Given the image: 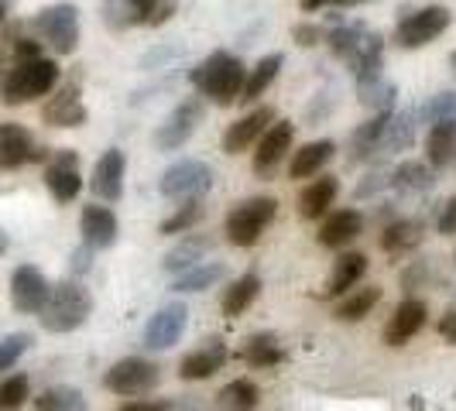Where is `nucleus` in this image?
I'll return each instance as SVG.
<instances>
[{"label":"nucleus","instance_id":"nucleus-57","mask_svg":"<svg viewBox=\"0 0 456 411\" xmlns=\"http://www.w3.org/2000/svg\"><path fill=\"white\" fill-rule=\"evenodd\" d=\"M453 161H456V155H453Z\"/></svg>","mask_w":456,"mask_h":411},{"label":"nucleus","instance_id":"nucleus-39","mask_svg":"<svg viewBox=\"0 0 456 411\" xmlns=\"http://www.w3.org/2000/svg\"><path fill=\"white\" fill-rule=\"evenodd\" d=\"M35 408L38 411H90V405H86L83 391L59 384V388L42 391V394L35 398Z\"/></svg>","mask_w":456,"mask_h":411},{"label":"nucleus","instance_id":"nucleus-1","mask_svg":"<svg viewBox=\"0 0 456 411\" xmlns=\"http://www.w3.org/2000/svg\"><path fill=\"white\" fill-rule=\"evenodd\" d=\"M326 45L333 48L337 59H343L350 66L357 83L381 79V68H385V38L378 31H367L361 21L337 24L326 35Z\"/></svg>","mask_w":456,"mask_h":411},{"label":"nucleus","instance_id":"nucleus-49","mask_svg":"<svg viewBox=\"0 0 456 411\" xmlns=\"http://www.w3.org/2000/svg\"><path fill=\"white\" fill-rule=\"evenodd\" d=\"M90 254H93V247H79V251H72V257H69V264H72V271L76 274H83V271H90Z\"/></svg>","mask_w":456,"mask_h":411},{"label":"nucleus","instance_id":"nucleus-38","mask_svg":"<svg viewBox=\"0 0 456 411\" xmlns=\"http://www.w3.org/2000/svg\"><path fill=\"white\" fill-rule=\"evenodd\" d=\"M419 240H422V223H415V220H395L381 233V251L398 257V254H409Z\"/></svg>","mask_w":456,"mask_h":411},{"label":"nucleus","instance_id":"nucleus-27","mask_svg":"<svg viewBox=\"0 0 456 411\" xmlns=\"http://www.w3.org/2000/svg\"><path fill=\"white\" fill-rule=\"evenodd\" d=\"M209 251H213V237H206V233H183V240L165 254L161 268L172 274H183L189 268H196Z\"/></svg>","mask_w":456,"mask_h":411},{"label":"nucleus","instance_id":"nucleus-20","mask_svg":"<svg viewBox=\"0 0 456 411\" xmlns=\"http://www.w3.org/2000/svg\"><path fill=\"white\" fill-rule=\"evenodd\" d=\"M429 319V309H426V302L422 298H405L395 312H391L388 326H385V342L388 346H405L409 340H415L419 333H422V326Z\"/></svg>","mask_w":456,"mask_h":411},{"label":"nucleus","instance_id":"nucleus-4","mask_svg":"<svg viewBox=\"0 0 456 411\" xmlns=\"http://www.w3.org/2000/svg\"><path fill=\"white\" fill-rule=\"evenodd\" d=\"M93 312V295L86 292V285H79V281H59V285H52V292H48V302L45 309L38 312V319L45 326L48 333H72V329H79L83 322L90 319Z\"/></svg>","mask_w":456,"mask_h":411},{"label":"nucleus","instance_id":"nucleus-18","mask_svg":"<svg viewBox=\"0 0 456 411\" xmlns=\"http://www.w3.org/2000/svg\"><path fill=\"white\" fill-rule=\"evenodd\" d=\"M124 168H127V161H124L120 148H107L100 155V161L93 165V179H90V189L96 192V199L117 203L124 196Z\"/></svg>","mask_w":456,"mask_h":411},{"label":"nucleus","instance_id":"nucleus-48","mask_svg":"<svg viewBox=\"0 0 456 411\" xmlns=\"http://www.w3.org/2000/svg\"><path fill=\"white\" fill-rule=\"evenodd\" d=\"M28 59H42V45L31 38H18L14 42V62H28Z\"/></svg>","mask_w":456,"mask_h":411},{"label":"nucleus","instance_id":"nucleus-51","mask_svg":"<svg viewBox=\"0 0 456 411\" xmlns=\"http://www.w3.org/2000/svg\"><path fill=\"white\" fill-rule=\"evenodd\" d=\"M439 336L456 346V312H446V316L439 319Z\"/></svg>","mask_w":456,"mask_h":411},{"label":"nucleus","instance_id":"nucleus-8","mask_svg":"<svg viewBox=\"0 0 456 411\" xmlns=\"http://www.w3.org/2000/svg\"><path fill=\"white\" fill-rule=\"evenodd\" d=\"M31 24L55 55H72L79 45V11L72 4H52L45 11H38Z\"/></svg>","mask_w":456,"mask_h":411},{"label":"nucleus","instance_id":"nucleus-52","mask_svg":"<svg viewBox=\"0 0 456 411\" xmlns=\"http://www.w3.org/2000/svg\"><path fill=\"white\" fill-rule=\"evenodd\" d=\"M298 7L313 14V11H322V7H340V0H298Z\"/></svg>","mask_w":456,"mask_h":411},{"label":"nucleus","instance_id":"nucleus-10","mask_svg":"<svg viewBox=\"0 0 456 411\" xmlns=\"http://www.w3.org/2000/svg\"><path fill=\"white\" fill-rule=\"evenodd\" d=\"M161 384V367L144 360V357H127V360H117L107 377H103V388L120 394V398H137V394H148Z\"/></svg>","mask_w":456,"mask_h":411},{"label":"nucleus","instance_id":"nucleus-11","mask_svg":"<svg viewBox=\"0 0 456 411\" xmlns=\"http://www.w3.org/2000/svg\"><path fill=\"white\" fill-rule=\"evenodd\" d=\"M200 124H203V100H200V96H185L183 103H175L172 114L159 124V131H155V148H159V151H179L185 141L196 134Z\"/></svg>","mask_w":456,"mask_h":411},{"label":"nucleus","instance_id":"nucleus-34","mask_svg":"<svg viewBox=\"0 0 456 411\" xmlns=\"http://www.w3.org/2000/svg\"><path fill=\"white\" fill-rule=\"evenodd\" d=\"M257 295H261V278H257V274H240L227 288V295H224V316H227V319H237L240 312L251 309V302Z\"/></svg>","mask_w":456,"mask_h":411},{"label":"nucleus","instance_id":"nucleus-32","mask_svg":"<svg viewBox=\"0 0 456 411\" xmlns=\"http://www.w3.org/2000/svg\"><path fill=\"white\" fill-rule=\"evenodd\" d=\"M381 302V288L370 285V288H357V292H346L340 298V305L333 309V316L340 322H361L374 312V305Z\"/></svg>","mask_w":456,"mask_h":411},{"label":"nucleus","instance_id":"nucleus-53","mask_svg":"<svg viewBox=\"0 0 456 411\" xmlns=\"http://www.w3.org/2000/svg\"><path fill=\"white\" fill-rule=\"evenodd\" d=\"M357 4H367V0H340V7H357Z\"/></svg>","mask_w":456,"mask_h":411},{"label":"nucleus","instance_id":"nucleus-35","mask_svg":"<svg viewBox=\"0 0 456 411\" xmlns=\"http://www.w3.org/2000/svg\"><path fill=\"white\" fill-rule=\"evenodd\" d=\"M257 401H261V391H257V384L248 381V377L230 381L227 388L216 394V408L220 411H254Z\"/></svg>","mask_w":456,"mask_h":411},{"label":"nucleus","instance_id":"nucleus-44","mask_svg":"<svg viewBox=\"0 0 456 411\" xmlns=\"http://www.w3.org/2000/svg\"><path fill=\"white\" fill-rule=\"evenodd\" d=\"M28 350H31V336H28V333H11V336H4V340H0V374L11 370Z\"/></svg>","mask_w":456,"mask_h":411},{"label":"nucleus","instance_id":"nucleus-55","mask_svg":"<svg viewBox=\"0 0 456 411\" xmlns=\"http://www.w3.org/2000/svg\"><path fill=\"white\" fill-rule=\"evenodd\" d=\"M0 254H7V237L0 233Z\"/></svg>","mask_w":456,"mask_h":411},{"label":"nucleus","instance_id":"nucleus-43","mask_svg":"<svg viewBox=\"0 0 456 411\" xmlns=\"http://www.w3.org/2000/svg\"><path fill=\"white\" fill-rule=\"evenodd\" d=\"M422 120L433 127V124H443V120H450L456 124V93H436L426 100V107H422Z\"/></svg>","mask_w":456,"mask_h":411},{"label":"nucleus","instance_id":"nucleus-45","mask_svg":"<svg viewBox=\"0 0 456 411\" xmlns=\"http://www.w3.org/2000/svg\"><path fill=\"white\" fill-rule=\"evenodd\" d=\"M292 38H296V45L313 48L322 42V31H320V24H296V28H292Z\"/></svg>","mask_w":456,"mask_h":411},{"label":"nucleus","instance_id":"nucleus-54","mask_svg":"<svg viewBox=\"0 0 456 411\" xmlns=\"http://www.w3.org/2000/svg\"><path fill=\"white\" fill-rule=\"evenodd\" d=\"M7 7H11V0H0V18L7 14Z\"/></svg>","mask_w":456,"mask_h":411},{"label":"nucleus","instance_id":"nucleus-56","mask_svg":"<svg viewBox=\"0 0 456 411\" xmlns=\"http://www.w3.org/2000/svg\"><path fill=\"white\" fill-rule=\"evenodd\" d=\"M450 68H453V76H456V52L450 55Z\"/></svg>","mask_w":456,"mask_h":411},{"label":"nucleus","instance_id":"nucleus-21","mask_svg":"<svg viewBox=\"0 0 456 411\" xmlns=\"http://www.w3.org/2000/svg\"><path fill=\"white\" fill-rule=\"evenodd\" d=\"M79 233H83V244L93 247V251H107V247H114L117 244V216L114 209H107V206L93 203L83 209V220H79Z\"/></svg>","mask_w":456,"mask_h":411},{"label":"nucleus","instance_id":"nucleus-31","mask_svg":"<svg viewBox=\"0 0 456 411\" xmlns=\"http://www.w3.org/2000/svg\"><path fill=\"white\" fill-rule=\"evenodd\" d=\"M281 66H285V55H281V52H272V55L257 59V66L248 68V83H244L240 103H254L257 96H265V90L274 83V76H278V68Z\"/></svg>","mask_w":456,"mask_h":411},{"label":"nucleus","instance_id":"nucleus-22","mask_svg":"<svg viewBox=\"0 0 456 411\" xmlns=\"http://www.w3.org/2000/svg\"><path fill=\"white\" fill-rule=\"evenodd\" d=\"M227 342L224 340H206L200 350H192V353H185L183 364H179V377L183 381H206V377H213L216 370H224L227 364Z\"/></svg>","mask_w":456,"mask_h":411},{"label":"nucleus","instance_id":"nucleus-17","mask_svg":"<svg viewBox=\"0 0 456 411\" xmlns=\"http://www.w3.org/2000/svg\"><path fill=\"white\" fill-rule=\"evenodd\" d=\"M274 120V107H257V110H251L248 117H240L237 124H230L227 134H224V151L227 155H240V151H248L251 144H257L261 137H265V131L272 127Z\"/></svg>","mask_w":456,"mask_h":411},{"label":"nucleus","instance_id":"nucleus-40","mask_svg":"<svg viewBox=\"0 0 456 411\" xmlns=\"http://www.w3.org/2000/svg\"><path fill=\"white\" fill-rule=\"evenodd\" d=\"M203 199H189V203H183L168 220H161V233L165 237H179V233H192V227L203 220Z\"/></svg>","mask_w":456,"mask_h":411},{"label":"nucleus","instance_id":"nucleus-26","mask_svg":"<svg viewBox=\"0 0 456 411\" xmlns=\"http://www.w3.org/2000/svg\"><path fill=\"white\" fill-rule=\"evenodd\" d=\"M337 192H340V182L333 175H320L298 192V216L302 220H320L330 213V206L337 203Z\"/></svg>","mask_w":456,"mask_h":411},{"label":"nucleus","instance_id":"nucleus-5","mask_svg":"<svg viewBox=\"0 0 456 411\" xmlns=\"http://www.w3.org/2000/svg\"><path fill=\"white\" fill-rule=\"evenodd\" d=\"M274 213H278V199H272V196H254V199L237 203L227 213V223H224L227 240L233 247H254L274 220Z\"/></svg>","mask_w":456,"mask_h":411},{"label":"nucleus","instance_id":"nucleus-19","mask_svg":"<svg viewBox=\"0 0 456 411\" xmlns=\"http://www.w3.org/2000/svg\"><path fill=\"white\" fill-rule=\"evenodd\" d=\"M42 158H45V151L35 144V137L28 134L21 124H0V168L4 172Z\"/></svg>","mask_w":456,"mask_h":411},{"label":"nucleus","instance_id":"nucleus-16","mask_svg":"<svg viewBox=\"0 0 456 411\" xmlns=\"http://www.w3.org/2000/svg\"><path fill=\"white\" fill-rule=\"evenodd\" d=\"M86 103H83V86L79 79H69L55 96H48V103L42 107V120L48 127H83L86 124Z\"/></svg>","mask_w":456,"mask_h":411},{"label":"nucleus","instance_id":"nucleus-30","mask_svg":"<svg viewBox=\"0 0 456 411\" xmlns=\"http://www.w3.org/2000/svg\"><path fill=\"white\" fill-rule=\"evenodd\" d=\"M224 278H227V264H224V261L196 264V268H189V271H183L175 281H172V292H179V295L206 292V288H213V285H216V281H224Z\"/></svg>","mask_w":456,"mask_h":411},{"label":"nucleus","instance_id":"nucleus-15","mask_svg":"<svg viewBox=\"0 0 456 411\" xmlns=\"http://www.w3.org/2000/svg\"><path fill=\"white\" fill-rule=\"evenodd\" d=\"M292 137H296L292 120H274L272 127L265 131V137L257 141V151H254V175L272 179V172L281 165V158L292 151Z\"/></svg>","mask_w":456,"mask_h":411},{"label":"nucleus","instance_id":"nucleus-14","mask_svg":"<svg viewBox=\"0 0 456 411\" xmlns=\"http://www.w3.org/2000/svg\"><path fill=\"white\" fill-rule=\"evenodd\" d=\"M185 326H189V309H185L183 302H168L144 326V346L148 350H168V346L179 342Z\"/></svg>","mask_w":456,"mask_h":411},{"label":"nucleus","instance_id":"nucleus-7","mask_svg":"<svg viewBox=\"0 0 456 411\" xmlns=\"http://www.w3.org/2000/svg\"><path fill=\"white\" fill-rule=\"evenodd\" d=\"M453 21V14H450V7H443V4H429V7H419V11H411L405 14L398 28H395V45L398 48H422L436 42L446 28Z\"/></svg>","mask_w":456,"mask_h":411},{"label":"nucleus","instance_id":"nucleus-23","mask_svg":"<svg viewBox=\"0 0 456 411\" xmlns=\"http://www.w3.org/2000/svg\"><path fill=\"white\" fill-rule=\"evenodd\" d=\"M361 233H364V216H361L357 209H337V213H330V216L322 220V227L316 237H320L322 247L340 251L350 240H357Z\"/></svg>","mask_w":456,"mask_h":411},{"label":"nucleus","instance_id":"nucleus-37","mask_svg":"<svg viewBox=\"0 0 456 411\" xmlns=\"http://www.w3.org/2000/svg\"><path fill=\"white\" fill-rule=\"evenodd\" d=\"M415 141V110H402V114H391L385 137H381V151L378 155H391V151H405Z\"/></svg>","mask_w":456,"mask_h":411},{"label":"nucleus","instance_id":"nucleus-6","mask_svg":"<svg viewBox=\"0 0 456 411\" xmlns=\"http://www.w3.org/2000/svg\"><path fill=\"white\" fill-rule=\"evenodd\" d=\"M213 189V168L200 158H179L175 165H168L159 179V192L165 199H203L206 192Z\"/></svg>","mask_w":456,"mask_h":411},{"label":"nucleus","instance_id":"nucleus-47","mask_svg":"<svg viewBox=\"0 0 456 411\" xmlns=\"http://www.w3.org/2000/svg\"><path fill=\"white\" fill-rule=\"evenodd\" d=\"M439 233H443V237H453L456 233V196L446 199L443 213H439Z\"/></svg>","mask_w":456,"mask_h":411},{"label":"nucleus","instance_id":"nucleus-28","mask_svg":"<svg viewBox=\"0 0 456 411\" xmlns=\"http://www.w3.org/2000/svg\"><path fill=\"white\" fill-rule=\"evenodd\" d=\"M337 155V144L333 141H309L302 144L298 151H292V161H289V179H313L320 175V168L330 165V158Z\"/></svg>","mask_w":456,"mask_h":411},{"label":"nucleus","instance_id":"nucleus-25","mask_svg":"<svg viewBox=\"0 0 456 411\" xmlns=\"http://www.w3.org/2000/svg\"><path fill=\"white\" fill-rule=\"evenodd\" d=\"M364 274H367V254H361V251L340 254L337 264H333L330 281H326V288H322V298H343Z\"/></svg>","mask_w":456,"mask_h":411},{"label":"nucleus","instance_id":"nucleus-33","mask_svg":"<svg viewBox=\"0 0 456 411\" xmlns=\"http://www.w3.org/2000/svg\"><path fill=\"white\" fill-rule=\"evenodd\" d=\"M402 196H419V192H429L433 189V172L429 165L422 161H402L395 172H391V182Z\"/></svg>","mask_w":456,"mask_h":411},{"label":"nucleus","instance_id":"nucleus-13","mask_svg":"<svg viewBox=\"0 0 456 411\" xmlns=\"http://www.w3.org/2000/svg\"><path fill=\"white\" fill-rule=\"evenodd\" d=\"M48 292H52V285H48V278L38 271L35 264L14 268V274H11V302H14L18 312H24V316H38V312L45 309Z\"/></svg>","mask_w":456,"mask_h":411},{"label":"nucleus","instance_id":"nucleus-46","mask_svg":"<svg viewBox=\"0 0 456 411\" xmlns=\"http://www.w3.org/2000/svg\"><path fill=\"white\" fill-rule=\"evenodd\" d=\"M391 182V175L388 172H374V175H367L364 182L357 185V196H361V199H367V196H374V192H381V189H385V185Z\"/></svg>","mask_w":456,"mask_h":411},{"label":"nucleus","instance_id":"nucleus-41","mask_svg":"<svg viewBox=\"0 0 456 411\" xmlns=\"http://www.w3.org/2000/svg\"><path fill=\"white\" fill-rule=\"evenodd\" d=\"M357 93H361V103L370 107L374 114H388V107L395 103V86L388 79H370V83H357Z\"/></svg>","mask_w":456,"mask_h":411},{"label":"nucleus","instance_id":"nucleus-24","mask_svg":"<svg viewBox=\"0 0 456 411\" xmlns=\"http://www.w3.org/2000/svg\"><path fill=\"white\" fill-rule=\"evenodd\" d=\"M391 120V110L388 114H374L370 120H364L361 127H354V134H350V155H346V165H361V161L374 158V151H381V137H385V127H388Z\"/></svg>","mask_w":456,"mask_h":411},{"label":"nucleus","instance_id":"nucleus-50","mask_svg":"<svg viewBox=\"0 0 456 411\" xmlns=\"http://www.w3.org/2000/svg\"><path fill=\"white\" fill-rule=\"evenodd\" d=\"M120 411H172L168 401H127Z\"/></svg>","mask_w":456,"mask_h":411},{"label":"nucleus","instance_id":"nucleus-12","mask_svg":"<svg viewBox=\"0 0 456 411\" xmlns=\"http://www.w3.org/2000/svg\"><path fill=\"white\" fill-rule=\"evenodd\" d=\"M45 185L55 203H72L83 192V175H79V155L72 148H59L45 165Z\"/></svg>","mask_w":456,"mask_h":411},{"label":"nucleus","instance_id":"nucleus-29","mask_svg":"<svg viewBox=\"0 0 456 411\" xmlns=\"http://www.w3.org/2000/svg\"><path fill=\"white\" fill-rule=\"evenodd\" d=\"M240 360L257 367V370H272V367L285 360V350H281L274 333H254L251 340L244 342V350H240Z\"/></svg>","mask_w":456,"mask_h":411},{"label":"nucleus","instance_id":"nucleus-42","mask_svg":"<svg viewBox=\"0 0 456 411\" xmlns=\"http://www.w3.org/2000/svg\"><path fill=\"white\" fill-rule=\"evenodd\" d=\"M31 398V381L24 374H11L0 381V411H18Z\"/></svg>","mask_w":456,"mask_h":411},{"label":"nucleus","instance_id":"nucleus-9","mask_svg":"<svg viewBox=\"0 0 456 411\" xmlns=\"http://www.w3.org/2000/svg\"><path fill=\"white\" fill-rule=\"evenodd\" d=\"M179 0H103V21L114 31L134 24H165L175 14Z\"/></svg>","mask_w":456,"mask_h":411},{"label":"nucleus","instance_id":"nucleus-3","mask_svg":"<svg viewBox=\"0 0 456 411\" xmlns=\"http://www.w3.org/2000/svg\"><path fill=\"white\" fill-rule=\"evenodd\" d=\"M55 86H59V66L42 55V59L14 62L7 68V76L0 79V100L7 107H21V103H31L38 96H48Z\"/></svg>","mask_w":456,"mask_h":411},{"label":"nucleus","instance_id":"nucleus-36","mask_svg":"<svg viewBox=\"0 0 456 411\" xmlns=\"http://www.w3.org/2000/svg\"><path fill=\"white\" fill-rule=\"evenodd\" d=\"M426 151H429V165L433 168H446L456 155V124H450V120L433 124L429 137H426Z\"/></svg>","mask_w":456,"mask_h":411},{"label":"nucleus","instance_id":"nucleus-2","mask_svg":"<svg viewBox=\"0 0 456 411\" xmlns=\"http://www.w3.org/2000/svg\"><path fill=\"white\" fill-rule=\"evenodd\" d=\"M189 79L216 107H230V103H237L244 96L248 68H244V62L237 55H230V52H213V55H206L203 62L189 72Z\"/></svg>","mask_w":456,"mask_h":411}]
</instances>
